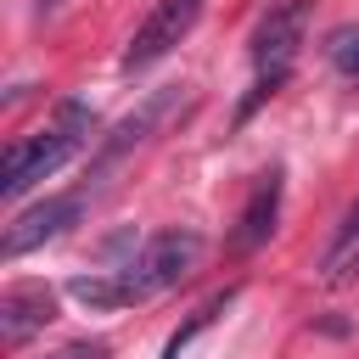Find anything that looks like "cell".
I'll use <instances>...</instances> for the list:
<instances>
[{
	"label": "cell",
	"mask_w": 359,
	"mask_h": 359,
	"mask_svg": "<svg viewBox=\"0 0 359 359\" xmlns=\"http://www.w3.org/2000/svg\"><path fill=\"white\" fill-rule=\"evenodd\" d=\"M90 135H95V112H90V107H79V101H62V112H56V123H50V129H39V135H28V140H11V146H6L0 196H6V202H17L28 185L50 180L73 151H84V140H90Z\"/></svg>",
	"instance_id": "1"
},
{
	"label": "cell",
	"mask_w": 359,
	"mask_h": 359,
	"mask_svg": "<svg viewBox=\"0 0 359 359\" xmlns=\"http://www.w3.org/2000/svg\"><path fill=\"white\" fill-rule=\"evenodd\" d=\"M202 252H208V241H202L196 230H163V236L140 241L118 269L135 280V292H140V303H146V297H157V292L180 286V280L202 264Z\"/></svg>",
	"instance_id": "2"
},
{
	"label": "cell",
	"mask_w": 359,
	"mask_h": 359,
	"mask_svg": "<svg viewBox=\"0 0 359 359\" xmlns=\"http://www.w3.org/2000/svg\"><path fill=\"white\" fill-rule=\"evenodd\" d=\"M303 34H309V0H280V6H269V11L258 17V28H252V45H247L258 79H286L292 62H297Z\"/></svg>",
	"instance_id": "3"
},
{
	"label": "cell",
	"mask_w": 359,
	"mask_h": 359,
	"mask_svg": "<svg viewBox=\"0 0 359 359\" xmlns=\"http://www.w3.org/2000/svg\"><path fill=\"white\" fill-rule=\"evenodd\" d=\"M202 6H208V0H157V6H151V17L135 28V39H129V50H123V67H129V73H140V67L163 62V56H168L191 28H196Z\"/></svg>",
	"instance_id": "4"
},
{
	"label": "cell",
	"mask_w": 359,
	"mask_h": 359,
	"mask_svg": "<svg viewBox=\"0 0 359 359\" xmlns=\"http://www.w3.org/2000/svg\"><path fill=\"white\" fill-rule=\"evenodd\" d=\"M180 107H185V84L151 90V95H146L129 118H118V123H112V135H107V140H101V151H95V168H112L118 157H129L135 146H146V140H151V135H157V129H163Z\"/></svg>",
	"instance_id": "5"
},
{
	"label": "cell",
	"mask_w": 359,
	"mask_h": 359,
	"mask_svg": "<svg viewBox=\"0 0 359 359\" xmlns=\"http://www.w3.org/2000/svg\"><path fill=\"white\" fill-rule=\"evenodd\" d=\"M79 213H84V196H79V191H67V196H45V202L22 208V213L6 224V236H0V258H22V252L56 241L67 224H79Z\"/></svg>",
	"instance_id": "6"
},
{
	"label": "cell",
	"mask_w": 359,
	"mask_h": 359,
	"mask_svg": "<svg viewBox=\"0 0 359 359\" xmlns=\"http://www.w3.org/2000/svg\"><path fill=\"white\" fill-rule=\"evenodd\" d=\"M56 320V292L45 280H11L0 292V342L17 353L34 331H45Z\"/></svg>",
	"instance_id": "7"
},
{
	"label": "cell",
	"mask_w": 359,
	"mask_h": 359,
	"mask_svg": "<svg viewBox=\"0 0 359 359\" xmlns=\"http://www.w3.org/2000/svg\"><path fill=\"white\" fill-rule=\"evenodd\" d=\"M275 213H280V168L258 174V185H252V196H247V208H241V219H236V230H230V247H236V252L264 247L269 230H275Z\"/></svg>",
	"instance_id": "8"
},
{
	"label": "cell",
	"mask_w": 359,
	"mask_h": 359,
	"mask_svg": "<svg viewBox=\"0 0 359 359\" xmlns=\"http://www.w3.org/2000/svg\"><path fill=\"white\" fill-rule=\"evenodd\" d=\"M67 292H73L84 309H129V303H140V292H135V280H129L123 269L73 275V280H67Z\"/></svg>",
	"instance_id": "9"
},
{
	"label": "cell",
	"mask_w": 359,
	"mask_h": 359,
	"mask_svg": "<svg viewBox=\"0 0 359 359\" xmlns=\"http://www.w3.org/2000/svg\"><path fill=\"white\" fill-rule=\"evenodd\" d=\"M353 269H359V202L348 208L337 241L325 247V258H320V280H325V286H342V280H353Z\"/></svg>",
	"instance_id": "10"
},
{
	"label": "cell",
	"mask_w": 359,
	"mask_h": 359,
	"mask_svg": "<svg viewBox=\"0 0 359 359\" xmlns=\"http://www.w3.org/2000/svg\"><path fill=\"white\" fill-rule=\"evenodd\" d=\"M325 62H331L337 73L359 79V22H342V28L325 34Z\"/></svg>",
	"instance_id": "11"
},
{
	"label": "cell",
	"mask_w": 359,
	"mask_h": 359,
	"mask_svg": "<svg viewBox=\"0 0 359 359\" xmlns=\"http://www.w3.org/2000/svg\"><path fill=\"white\" fill-rule=\"evenodd\" d=\"M230 297H236V292H219L213 303H202V309H196V314H191V320H185V325H180V331L168 337V348H163V359H180V348H185V342H191V337H196L202 325H213V314H219V309H224Z\"/></svg>",
	"instance_id": "12"
},
{
	"label": "cell",
	"mask_w": 359,
	"mask_h": 359,
	"mask_svg": "<svg viewBox=\"0 0 359 359\" xmlns=\"http://www.w3.org/2000/svg\"><path fill=\"white\" fill-rule=\"evenodd\" d=\"M50 359H112V348H107V342H90V337H84V342H67V348H56Z\"/></svg>",
	"instance_id": "13"
},
{
	"label": "cell",
	"mask_w": 359,
	"mask_h": 359,
	"mask_svg": "<svg viewBox=\"0 0 359 359\" xmlns=\"http://www.w3.org/2000/svg\"><path fill=\"white\" fill-rule=\"evenodd\" d=\"M39 6H45V11H56V6H62V0H39Z\"/></svg>",
	"instance_id": "14"
}]
</instances>
